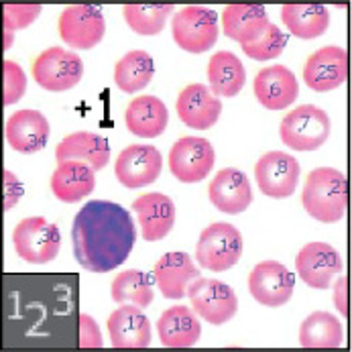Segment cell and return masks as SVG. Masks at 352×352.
I'll use <instances>...</instances> for the list:
<instances>
[{
  "mask_svg": "<svg viewBox=\"0 0 352 352\" xmlns=\"http://www.w3.org/2000/svg\"><path fill=\"white\" fill-rule=\"evenodd\" d=\"M137 230L129 210L114 201H88L74 218V256L90 273L120 267L135 247Z\"/></svg>",
  "mask_w": 352,
  "mask_h": 352,
  "instance_id": "1",
  "label": "cell"
},
{
  "mask_svg": "<svg viewBox=\"0 0 352 352\" xmlns=\"http://www.w3.org/2000/svg\"><path fill=\"white\" fill-rule=\"evenodd\" d=\"M303 208L324 224L340 222L349 206L346 175L334 167H318L307 175L302 194Z\"/></svg>",
  "mask_w": 352,
  "mask_h": 352,
  "instance_id": "2",
  "label": "cell"
},
{
  "mask_svg": "<svg viewBox=\"0 0 352 352\" xmlns=\"http://www.w3.org/2000/svg\"><path fill=\"white\" fill-rule=\"evenodd\" d=\"M330 116L314 104H303L292 110L279 126L283 145L294 151H316L330 137Z\"/></svg>",
  "mask_w": 352,
  "mask_h": 352,
  "instance_id": "3",
  "label": "cell"
},
{
  "mask_svg": "<svg viewBox=\"0 0 352 352\" xmlns=\"http://www.w3.org/2000/svg\"><path fill=\"white\" fill-rule=\"evenodd\" d=\"M243 234L228 222H216L204 228L196 247V258L204 269L222 273L234 267L243 254Z\"/></svg>",
  "mask_w": 352,
  "mask_h": 352,
  "instance_id": "4",
  "label": "cell"
},
{
  "mask_svg": "<svg viewBox=\"0 0 352 352\" xmlns=\"http://www.w3.org/2000/svg\"><path fill=\"white\" fill-rule=\"evenodd\" d=\"M12 243L16 254L33 265L50 263L57 256L61 247V234L55 224L43 216L25 218L12 232Z\"/></svg>",
  "mask_w": 352,
  "mask_h": 352,
  "instance_id": "5",
  "label": "cell"
},
{
  "mask_svg": "<svg viewBox=\"0 0 352 352\" xmlns=\"http://www.w3.org/2000/svg\"><path fill=\"white\" fill-rule=\"evenodd\" d=\"M84 76V61L78 53L61 47H50L37 55L33 63L35 82L47 92H65L80 84Z\"/></svg>",
  "mask_w": 352,
  "mask_h": 352,
  "instance_id": "6",
  "label": "cell"
},
{
  "mask_svg": "<svg viewBox=\"0 0 352 352\" xmlns=\"http://www.w3.org/2000/svg\"><path fill=\"white\" fill-rule=\"evenodd\" d=\"M173 41L188 53H204L218 39V19L212 8L186 6L173 14Z\"/></svg>",
  "mask_w": 352,
  "mask_h": 352,
  "instance_id": "7",
  "label": "cell"
},
{
  "mask_svg": "<svg viewBox=\"0 0 352 352\" xmlns=\"http://www.w3.org/2000/svg\"><path fill=\"white\" fill-rule=\"evenodd\" d=\"M302 167L298 159L289 153L269 151L265 153L254 165V177L258 190L267 198H289L300 182Z\"/></svg>",
  "mask_w": 352,
  "mask_h": 352,
  "instance_id": "8",
  "label": "cell"
},
{
  "mask_svg": "<svg viewBox=\"0 0 352 352\" xmlns=\"http://www.w3.org/2000/svg\"><path fill=\"white\" fill-rule=\"evenodd\" d=\"M106 23L102 10L92 4H74L59 14V35L76 50H92L104 37Z\"/></svg>",
  "mask_w": 352,
  "mask_h": 352,
  "instance_id": "9",
  "label": "cell"
},
{
  "mask_svg": "<svg viewBox=\"0 0 352 352\" xmlns=\"http://www.w3.org/2000/svg\"><path fill=\"white\" fill-rule=\"evenodd\" d=\"M214 163V147L201 137H184L169 151V169L184 184H198L208 177Z\"/></svg>",
  "mask_w": 352,
  "mask_h": 352,
  "instance_id": "10",
  "label": "cell"
},
{
  "mask_svg": "<svg viewBox=\"0 0 352 352\" xmlns=\"http://www.w3.org/2000/svg\"><path fill=\"white\" fill-rule=\"evenodd\" d=\"M188 296L194 309L214 326L226 324L239 309V298L232 287L218 279H194V283L188 285Z\"/></svg>",
  "mask_w": 352,
  "mask_h": 352,
  "instance_id": "11",
  "label": "cell"
},
{
  "mask_svg": "<svg viewBox=\"0 0 352 352\" xmlns=\"http://www.w3.org/2000/svg\"><path fill=\"white\" fill-rule=\"evenodd\" d=\"M349 78V53L342 47L328 45L311 53L303 65V82L314 92H332Z\"/></svg>",
  "mask_w": 352,
  "mask_h": 352,
  "instance_id": "12",
  "label": "cell"
},
{
  "mask_svg": "<svg viewBox=\"0 0 352 352\" xmlns=\"http://www.w3.org/2000/svg\"><path fill=\"white\" fill-rule=\"evenodd\" d=\"M296 277L277 261L258 263L249 275V292L265 307H281L292 300Z\"/></svg>",
  "mask_w": 352,
  "mask_h": 352,
  "instance_id": "13",
  "label": "cell"
},
{
  "mask_svg": "<svg viewBox=\"0 0 352 352\" xmlns=\"http://www.w3.org/2000/svg\"><path fill=\"white\" fill-rule=\"evenodd\" d=\"M161 169H163V157L159 149L151 145H129L126 149L120 151L114 163L116 179L129 190L151 186L161 175Z\"/></svg>",
  "mask_w": 352,
  "mask_h": 352,
  "instance_id": "14",
  "label": "cell"
},
{
  "mask_svg": "<svg viewBox=\"0 0 352 352\" xmlns=\"http://www.w3.org/2000/svg\"><path fill=\"white\" fill-rule=\"evenodd\" d=\"M296 269L305 285L328 289L342 271V256L328 243H307L296 256Z\"/></svg>",
  "mask_w": 352,
  "mask_h": 352,
  "instance_id": "15",
  "label": "cell"
},
{
  "mask_svg": "<svg viewBox=\"0 0 352 352\" xmlns=\"http://www.w3.org/2000/svg\"><path fill=\"white\" fill-rule=\"evenodd\" d=\"M254 96L267 110H285L300 96V84L285 65H269L254 78Z\"/></svg>",
  "mask_w": 352,
  "mask_h": 352,
  "instance_id": "16",
  "label": "cell"
},
{
  "mask_svg": "<svg viewBox=\"0 0 352 352\" xmlns=\"http://www.w3.org/2000/svg\"><path fill=\"white\" fill-rule=\"evenodd\" d=\"M179 120L198 131H208L214 126L222 112V102L212 94V90L204 84H190L182 90L175 102Z\"/></svg>",
  "mask_w": 352,
  "mask_h": 352,
  "instance_id": "17",
  "label": "cell"
},
{
  "mask_svg": "<svg viewBox=\"0 0 352 352\" xmlns=\"http://www.w3.org/2000/svg\"><path fill=\"white\" fill-rule=\"evenodd\" d=\"M108 334L114 349H147L151 344V324L141 307L120 305L108 318Z\"/></svg>",
  "mask_w": 352,
  "mask_h": 352,
  "instance_id": "18",
  "label": "cell"
},
{
  "mask_svg": "<svg viewBox=\"0 0 352 352\" xmlns=\"http://www.w3.org/2000/svg\"><path fill=\"white\" fill-rule=\"evenodd\" d=\"M155 281L167 300H182L188 296V285L200 277V269L194 265L188 252H165L153 269Z\"/></svg>",
  "mask_w": 352,
  "mask_h": 352,
  "instance_id": "19",
  "label": "cell"
},
{
  "mask_svg": "<svg viewBox=\"0 0 352 352\" xmlns=\"http://www.w3.org/2000/svg\"><path fill=\"white\" fill-rule=\"evenodd\" d=\"M208 196L216 210L224 214H241L251 206V184L241 169L226 167L210 182Z\"/></svg>",
  "mask_w": 352,
  "mask_h": 352,
  "instance_id": "20",
  "label": "cell"
},
{
  "mask_svg": "<svg viewBox=\"0 0 352 352\" xmlns=\"http://www.w3.org/2000/svg\"><path fill=\"white\" fill-rule=\"evenodd\" d=\"M50 139V122L37 110H19L6 122V141L19 153L41 151Z\"/></svg>",
  "mask_w": 352,
  "mask_h": 352,
  "instance_id": "21",
  "label": "cell"
},
{
  "mask_svg": "<svg viewBox=\"0 0 352 352\" xmlns=\"http://www.w3.org/2000/svg\"><path fill=\"white\" fill-rule=\"evenodd\" d=\"M159 340L167 349H190L201 336V324L196 314L186 305L165 309L157 322Z\"/></svg>",
  "mask_w": 352,
  "mask_h": 352,
  "instance_id": "22",
  "label": "cell"
},
{
  "mask_svg": "<svg viewBox=\"0 0 352 352\" xmlns=\"http://www.w3.org/2000/svg\"><path fill=\"white\" fill-rule=\"evenodd\" d=\"M133 210L139 216L143 236L147 243L161 241L175 224V204L161 192L145 194L133 201Z\"/></svg>",
  "mask_w": 352,
  "mask_h": 352,
  "instance_id": "23",
  "label": "cell"
},
{
  "mask_svg": "<svg viewBox=\"0 0 352 352\" xmlns=\"http://www.w3.org/2000/svg\"><path fill=\"white\" fill-rule=\"evenodd\" d=\"M96 175L94 169L82 161H63L57 163V169L51 175V192L57 200L76 204L94 192Z\"/></svg>",
  "mask_w": 352,
  "mask_h": 352,
  "instance_id": "24",
  "label": "cell"
},
{
  "mask_svg": "<svg viewBox=\"0 0 352 352\" xmlns=\"http://www.w3.org/2000/svg\"><path fill=\"white\" fill-rule=\"evenodd\" d=\"M269 16L261 4H230L222 12V25L228 39L249 45L269 27Z\"/></svg>",
  "mask_w": 352,
  "mask_h": 352,
  "instance_id": "25",
  "label": "cell"
},
{
  "mask_svg": "<svg viewBox=\"0 0 352 352\" xmlns=\"http://www.w3.org/2000/svg\"><path fill=\"white\" fill-rule=\"evenodd\" d=\"M57 163L63 161H82L92 169H102L110 161V145L108 141L90 131H80L67 135L55 149Z\"/></svg>",
  "mask_w": 352,
  "mask_h": 352,
  "instance_id": "26",
  "label": "cell"
},
{
  "mask_svg": "<svg viewBox=\"0 0 352 352\" xmlns=\"http://www.w3.org/2000/svg\"><path fill=\"white\" fill-rule=\"evenodd\" d=\"M126 126L133 135L143 139L161 137L169 122L167 106L157 96H137L126 108Z\"/></svg>",
  "mask_w": 352,
  "mask_h": 352,
  "instance_id": "27",
  "label": "cell"
},
{
  "mask_svg": "<svg viewBox=\"0 0 352 352\" xmlns=\"http://www.w3.org/2000/svg\"><path fill=\"white\" fill-rule=\"evenodd\" d=\"M208 80L214 96L234 98L247 82L243 61L230 51H218L208 61Z\"/></svg>",
  "mask_w": 352,
  "mask_h": 352,
  "instance_id": "28",
  "label": "cell"
},
{
  "mask_svg": "<svg viewBox=\"0 0 352 352\" xmlns=\"http://www.w3.org/2000/svg\"><path fill=\"white\" fill-rule=\"evenodd\" d=\"M281 19L287 31L300 39H316L324 35L330 25V12L324 4H285Z\"/></svg>",
  "mask_w": 352,
  "mask_h": 352,
  "instance_id": "29",
  "label": "cell"
},
{
  "mask_svg": "<svg viewBox=\"0 0 352 352\" xmlns=\"http://www.w3.org/2000/svg\"><path fill=\"white\" fill-rule=\"evenodd\" d=\"M342 324L330 311L309 314L300 328V344L303 349H338L342 346Z\"/></svg>",
  "mask_w": 352,
  "mask_h": 352,
  "instance_id": "30",
  "label": "cell"
},
{
  "mask_svg": "<svg viewBox=\"0 0 352 352\" xmlns=\"http://www.w3.org/2000/svg\"><path fill=\"white\" fill-rule=\"evenodd\" d=\"M155 76L153 57L143 50L129 51L114 67V82L126 94L141 92Z\"/></svg>",
  "mask_w": 352,
  "mask_h": 352,
  "instance_id": "31",
  "label": "cell"
},
{
  "mask_svg": "<svg viewBox=\"0 0 352 352\" xmlns=\"http://www.w3.org/2000/svg\"><path fill=\"white\" fill-rule=\"evenodd\" d=\"M110 296L118 305H137V307H149L155 298L153 292L151 277L139 269H129L120 275L110 285Z\"/></svg>",
  "mask_w": 352,
  "mask_h": 352,
  "instance_id": "32",
  "label": "cell"
},
{
  "mask_svg": "<svg viewBox=\"0 0 352 352\" xmlns=\"http://www.w3.org/2000/svg\"><path fill=\"white\" fill-rule=\"evenodd\" d=\"M126 25L137 35H157L173 14L171 4H126L122 8Z\"/></svg>",
  "mask_w": 352,
  "mask_h": 352,
  "instance_id": "33",
  "label": "cell"
},
{
  "mask_svg": "<svg viewBox=\"0 0 352 352\" xmlns=\"http://www.w3.org/2000/svg\"><path fill=\"white\" fill-rule=\"evenodd\" d=\"M285 45H287V35L277 25L269 23V27L263 31V35L256 41L241 47L254 61H271L283 53Z\"/></svg>",
  "mask_w": 352,
  "mask_h": 352,
  "instance_id": "34",
  "label": "cell"
},
{
  "mask_svg": "<svg viewBox=\"0 0 352 352\" xmlns=\"http://www.w3.org/2000/svg\"><path fill=\"white\" fill-rule=\"evenodd\" d=\"M39 14H41V4H4L2 6L4 31L14 33L19 29H27L31 23L37 21Z\"/></svg>",
  "mask_w": 352,
  "mask_h": 352,
  "instance_id": "35",
  "label": "cell"
},
{
  "mask_svg": "<svg viewBox=\"0 0 352 352\" xmlns=\"http://www.w3.org/2000/svg\"><path fill=\"white\" fill-rule=\"evenodd\" d=\"M2 69H4V98L2 100H4V106H10L23 98L27 90V76L23 67L10 59L2 63Z\"/></svg>",
  "mask_w": 352,
  "mask_h": 352,
  "instance_id": "36",
  "label": "cell"
},
{
  "mask_svg": "<svg viewBox=\"0 0 352 352\" xmlns=\"http://www.w3.org/2000/svg\"><path fill=\"white\" fill-rule=\"evenodd\" d=\"M78 328H80V349H102V332L96 320L88 314L78 316Z\"/></svg>",
  "mask_w": 352,
  "mask_h": 352,
  "instance_id": "37",
  "label": "cell"
},
{
  "mask_svg": "<svg viewBox=\"0 0 352 352\" xmlns=\"http://www.w3.org/2000/svg\"><path fill=\"white\" fill-rule=\"evenodd\" d=\"M2 175H4V212H8L10 208H14L19 204V200H21L23 186H21L19 177L12 171L4 169Z\"/></svg>",
  "mask_w": 352,
  "mask_h": 352,
  "instance_id": "38",
  "label": "cell"
},
{
  "mask_svg": "<svg viewBox=\"0 0 352 352\" xmlns=\"http://www.w3.org/2000/svg\"><path fill=\"white\" fill-rule=\"evenodd\" d=\"M334 303L338 311L346 318L349 316V277H340L334 285Z\"/></svg>",
  "mask_w": 352,
  "mask_h": 352,
  "instance_id": "39",
  "label": "cell"
},
{
  "mask_svg": "<svg viewBox=\"0 0 352 352\" xmlns=\"http://www.w3.org/2000/svg\"><path fill=\"white\" fill-rule=\"evenodd\" d=\"M10 45H12V33L4 31V50H10Z\"/></svg>",
  "mask_w": 352,
  "mask_h": 352,
  "instance_id": "40",
  "label": "cell"
}]
</instances>
